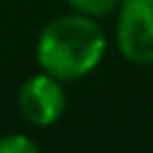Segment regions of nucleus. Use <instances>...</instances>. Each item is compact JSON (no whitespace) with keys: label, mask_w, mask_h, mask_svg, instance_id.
I'll return each instance as SVG.
<instances>
[{"label":"nucleus","mask_w":153,"mask_h":153,"mask_svg":"<svg viewBox=\"0 0 153 153\" xmlns=\"http://www.w3.org/2000/svg\"><path fill=\"white\" fill-rule=\"evenodd\" d=\"M117 48L134 65H153V0H122Z\"/></svg>","instance_id":"obj_2"},{"label":"nucleus","mask_w":153,"mask_h":153,"mask_svg":"<svg viewBox=\"0 0 153 153\" xmlns=\"http://www.w3.org/2000/svg\"><path fill=\"white\" fill-rule=\"evenodd\" d=\"M120 2L122 0H67V5L74 12H81L88 17H105V14L115 12Z\"/></svg>","instance_id":"obj_4"},{"label":"nucleus","mask_w":153,"mask_h":153,"mask_svg":"<svg viewBox=\"0 0 153 153\" xmlns=\"http://www.w3.org/2000/svg\"><path fill=\"white\" fill-rule=\"evenodd\" d=\"M19 103V112L24 115V120L33 127H50L55 124L65 108H67V96L62 88V81L48 72L33 74L29 76L17 96Z\"/></svg>","instance_id":"obj_3"},{"label":"nucleus","mask_w":153,"mask_h":153,"mask_svg":"<svg viewBox=\"0 0 153 153\" xmlns=\"http://www.w3.org/2000/svg\"><path fill=\"white\" fill-rule=\"evenodd\" d=\"M105 55V33L96 17L74 12L50 19L38 36L36 57L43 72L60 81H76L91 74Z\"/></svg>","instance_id":"obj_1"},{"label":"nucleus","mask_w":153,"mask_h":153,"mask_svg":"<svg viewBox=\"0 0 153 153\" xmlns=\"http://www.w3.org/2000/svg\"><path fill=\"white\" fill-rule=\"evenodd\" d=\"M38 146L26 134H2L0 136V153H36Z\"/></svg>","instance_id":"obj_5"}]
</instances>
